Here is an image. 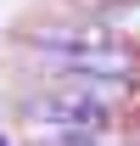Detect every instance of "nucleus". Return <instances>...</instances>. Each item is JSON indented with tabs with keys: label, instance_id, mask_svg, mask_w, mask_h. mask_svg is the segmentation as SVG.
Masks as SVG:
<instances>
[{
	"label": "nucleus",
	"instance_id": "obj_1",
	"mask_svg": "<svg viewBox=\"0 0 140 146\" xmlns=\"http://www.w3.org/2000/svg\"><path fill=\"white\" fill-rule=\"evenodd\" d=\"M0 146H11V135H6V129H0Z\"/></svg>",
	"mask_w": 140,
	"mask_h": 146
},
{
	"label": "nucleus",
	"instance_id": "obj_2",
	"mask_svg": "<svg viewBox=\"0 0 140 146\" xmlns=\"http://www.w3.org/2000/svg\"><path fill=\"white\" fill-rule=\"evenodd\" d=\"M135 146H140V124H135Z\"/></svg>",
	"mask_w": 140,
	"mask_h": 146
}]
</instances>
